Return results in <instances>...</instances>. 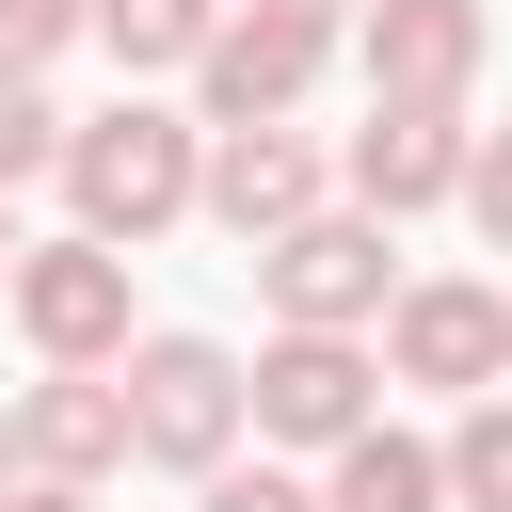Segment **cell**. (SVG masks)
<instances>
[{"label":"cell","mask_w":512,"mask_h":512,"mask_svg":"<svg viewBox=\"0 0 512 512\" xmlns=\"http://www.w3.org/2000/svg\"><path fill=\"white\" fill-rule=\"evenodd\" d=\"M192 144L208 128H176L160 96H112L96 128H64V192H80V240H160L176 208H192Z\"/></svg>","instance_id":"6da1fadb"},{"label":"cell","mask_w":512,"mask_h":512,"mask_svg":"<svg viewBox=\"0 0 512 512\" xmlns=\"http://www.w3.org/2000/svg\"><path fill=\"white\" fill-rule=\"evenodd\" d=\"M112 400H128V464H224L240 448V352H208V336H128L112 352Z\"/></svg>","instance_id":"7a4b0ae2"},{"label":"cell","mask_w":512,"mask_h":512,"mask_svg":"<svg viewBox=\"0 0 512 512\" xmlns=\"http://www.w3.org/2000/svg\"><path fill=\"white\" fill-rule=\"evenodd\" d=\"M320 64H336V0H224L208 48H192V96H208V128H256V112H288Z\"/></svg>","instance_id":"3957f363"},{"label":"cell","mask_w":512,"mask_h":512,"mask_svg":"<svg viewBox=\"0 0 512 512\" xmlns=\"http://www.w3.org/2000/svg\"><path fill=\"white\" fill-rule=\"evenodd\" d=\"M0 288H16V336L48 368H112L128 352V240H16Z\"/></svg>","instance_id":"277c9868"},{"label":"cell","mask_w":512,"mask_h":512,"mask_svg":"<svg viewBox=\"0 0 512 512\" xmlns=\"http://www.w3.org/2000/svg\"><path fill=\"white\" fill-rule=\"evenodd\" d=\"M240 416H256L272 448H336V432H368V416H384V352H368V336L288 320V336L240 368Z\"/></svg>","instance_id":"5b68a950"},{"label":"cell","mask_w":512,"mask_h":512,"mask_svg":"<svg viewBox=\"0 0 512 512\" xmlns=\"http://www.w3.org/2000/svg\"><path fill=\"white\" fill-rule=\"evenodd\" d=\"M256 288H272V320L368 336L400 272H384V224H368V208H304V224H272V240H256Z\"/></svg>","instance_id":"8992f818"},{"label":"cell","mask_w":512,"mask_h":512,"mask_svg":"<svg viewBox=\"0 0 512 512\" xmlns=\"http://www.w3.org/2000/svg\"><path fill=\"white\" fill-rule=\"evenodd\" d=\"M384 368L432 384V400H480L512 368V304L480 272H416V288H384Z\"/></svg>","instance_id":"52a82bcc"},{"label":"cell","mask_w":512,"mask_h":512,"mask_svg":"<svg viewBox=\"0 0 512 512\" xmlns=\"http://www.w3.org/2000/svg\"><path fill=\"white\" fill-rule=\"evenodd\" d=\"M464 144H480V128H464V96H368V128H352V160H336V176H352V208H368V224H416V208H448V192H464Z\"/></svg>","instance_id":"ba28073f"},{"label":"cell","mask_w":512,"mask_h":512,"mask_svg":"<svg viewBox=\"0 0 512 512\" xmlns=\"http://www.w3.org/2000/svg\"><path fill=\"white\" fill-rule=\"evenodd\" d=\"M192 208H208V224H240V240H272V224H304V208H320V144H304L288 112L208 128V144H192Z\"/></svg>","instance_id":"9c48e42d"},{"label":"cell","mask_w":512,"mask_h":512,"mask_svg":"<svg viewBox=\"0 0 512 512\" xmlns=\"http://www.w3.org/2000/svg\"><path fill=\"white\" fill-rule=\"evenodd\" d=\"M368 96H464L480 80V48H496V16L480 0H368Z\"/></svg>","instance_id":"30bf717a"},{"label":"cell","mask_w":512,"mask_h":512,"mask_svg":"<svg viewBox=\"0 0 512 512\" xmlns=\"http://www.w3.org/2000/svg\"><path fill=\"white\" fill-rule=\"evenodd\" d=\"M16 464H32V480H112V464H128V400H112V368H48V384L16 400Z\"/></svg>","instance_id":"8fae6325"},{"label":"cell","mask_w":512,"mask_h":512,"mask_svg":"<svg viewBox=\"0 0 512 512\" xmlns=\"http://www.w3.org/2000/svg\"><path fill=\"white\" fill-rule=\"evenodd\" d=\"M320 512H448V480H432V448L416 432H336V480H320Z\"/></svg>","instance_id":"7c38bea8"},{"label":"cell","mask_w":512,"mask_h":512,"mask_svg":"<svg viewBox=\"0 0 512 512\" xmlns=\"http://www.w3.org/2000/svg\"><path fill=\"white\" fill-rule=\"evenodd\" d=\"M208 16H224V0H80V32H96V48L128 64V80L192 64V48H208Z\"/></svg>","instance_id":"4fadbf2b"},{"label":"cell","mask_w":512,"mask_h":512,"mask_svg":"<svg viewBox=\"0 0 512 512\" xmlns=\"http://www.w3.org/2000/svg\"><path fill=\"white\" fill-rule=\"evenodd\" d=\"M432 480H448V512H512V400L496 384L464 400V432L432 448Z\"/></svg>","instance_id":"5bb4252c"},{"label":"cell","mask_w":512,"mask_h":512,"mask_svg":"<svg viewBox=\"0 0 512 512\" xmlns=\"http://www.w3.org/2000/svg\"><path fill=\"white\" fill-rule=\"evenodd\" d=\"M48 160H64V112H48V80H32V64H0V192H16V176H48Z\"/></svg>","instance_id":"9a60e30c"},{"label":"cell","mask_w":512,"mask_h":512,"mask_svg":"<svg viewBox=\"0 0 512 512\" xmlns=\"http://www.w3.org/2000/svg\"><path fill=\"white\" fill-rule=\"evenodd\" d=\"M208 480V512H320V480H288V464H192Z\"/></svg>","instance_id":"2e32d148"},{"label":"cell","mask_w":512,"mask_h":512,"mask_svg":"<svg viewBox=\"0 0 512 512\" xmlns=\"http://www.w3.org/2000/svg\"><path fill=\"white\" fill-rule=\"evenodd\" d=\"M48 48H80V0H0V64L48 80Z\"/></svg>","instance_id":"e0dca14e"},{"label":"cell","mask_w":512,"mask_h":512,"mask_svg":"<svg viewBox=\"0 0 512 512\" xmlns=\"http://www.w3.org/2000/svg\"><path fill=\"white\" fill-rule=\"evenodd\" d=\"M0 512H96V480H32V464H16V480H0Z\"/></svg>","instance_id":"ac0fdd59"},{"label":"cell","mask_w":512,"mask_h":512,"mask_svg":"<svg viewBox=\"0 0 512 512\" xmlns=\"http://www.w3.org/2000/svg\"><path fill=\"white\" fill-rule=\"evenodd\" d=\"M0 480H16V416H0Z\"/></svg>","instance_id":"d6986e66"},{"label":"cell","mask_w":512,"mask_h":512,"mask_svg":"<svg viewBox=\"0 0 512 512\" xmlns=\"http://www.w3.org/2000/svg\"><path fill=\"white\" fill-rule=\"evenodd\" d=\"M0 256H16V192H0Z\"/></svg>","instance_id":"ffe728a7"}]
</instances>
